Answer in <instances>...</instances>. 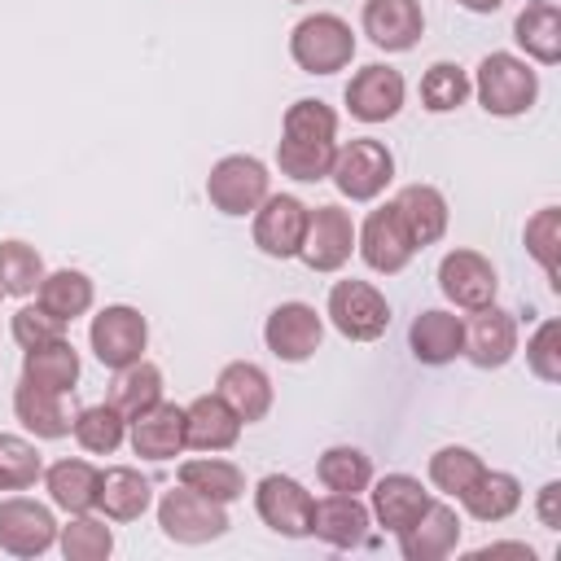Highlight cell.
<instances>
[{
    "label": "cell",
    "mask_w": 561,
    "mask_h": 561,
    "mask_svg": "<svg viewBox=\"0 0 561 561\" xmlns=\"http://www.w3.org/2000/svg\"><path fill=\"white\" fill-rule=\"evenodd\" d=\"M162 399V368L149 364V359H136L127 368L114 373V386H110V403L131 421L140 412H149L153 403Z\"/></svg>",
    "instance_id": "cell-34"
},
{
    "label": "cell",
    "mask_w": 561,
    "mask_h": 561,
    "mask_svg": "<svg viewBox=\"0 0 561 561\" xmlns=\"http://www.w3.org/2000/svg\"><path fill=\"white\" fill-rule=\"evenodd\" d=\"M460 9H469V13H495L504 0H456Z\"/></svg>",
    "instance_id": "cell-48"
},
{
    "label": "cell",
    "mask_w": 561,
    "mask_h": 561,
    "mask_svg": "<svg viewBox=\"0 0 561 561\" xmlns=\"http://www.w3.org/2000/svg\"><path fill=\"white\" fill-rule=\"evenodd\" d=\"M316 478H320L329 491L359 495V491H368V482H373V460H368L359 447L337 443V447H329V451L316 460Z\"/></svg>",
    "instance_id": "cell-36"
},
{
    "label": "cell",
    "mask_w": 561,
    "mask_h": 561,
    "mask_svg": "<svg viewBox=\"0 0 561 561\" xmlns=\"http://www.w3.org/2000/svg\"><path fill=\"white\" fill-rule=\"evenodd\" d=\"M355 250H359V259H364L373 272H381V276H394V272H403V267L412 263L416 241L408 237V228H403L394 202L377 206V210L364 219V228L355 232Z\"/></svg>",
    "instance_id": "cell-9"
},
{
    "label": "cell",
    "mask_w": 561,
    "mask_h": 561,
    "mask_svg": "<svg viewBox=\"0 0 561 561\" xmlns=\"http://www.w3.org/2000/svg\"><path fill=\"white\" fill-rule=\"evenodd\" d=\"M539 522H543L548 530L561 526V482H548V486L539 491Z\"/></svg>",
    "instance_id": "cell-47"
},
{
    "label": "cell",
    "mask_w": 561,
    "mask_h": 561,
    "mask_svg": "<svg viewBox=\"0 0 561 561\" xmlns=\"http://www.w3.org/2000/svg\"><path fill=\"white\" fill-rule=\"evenodd\" d=\"M394 539H399V552H403L408 561H443V557H451L456 543H460V517H456L451 504L430 500L425 513H421L408 530H399Z\"/></svg>",
    "instance_id": "cell-17"
},
{
    "label": "cell",
    "mask_w": 561,
    "mask_h": 561,
    "mask_svg": "<svg viewBox=\"0 0 561 561\" xmlns=\"http://www.w3.org/2000/svg\"><path fill=\"white\" fill-rule=\"evenodd\" d=\"M280 140H302V145H337V114L324 101H294L280 118Z\"/></svg>",
    "instance_id": "cell-37"
},
{
    "label": "cell",
    "mask_w": 561,
    "mask_h": 561,
    "mask_svg": "<svg viewBox=\"0 0 561 561\" xmlns=\"http://www.w3.org/2000/svg\"><path fill=\"white\" fill-rule=\"evenodd\" d=\"M438 289L460 307V311H478V307H491L495 302V267L486 254L478 250H451L443 254L438 263Z\"/></svg>",
    "instance_id": "cell-15"
},
{
    "label": "cell",
    "mask_w": 561,
    "mask_h": 561,
    "mask_svg": "<svg viewBox=\"0 0 561 561\" xmlns=\"http://www.w3.org/2000/svg\"><path fill=\"white\" fill-rule=\"evenodd\" d=\"M70 430H75V443H79L83 451L110 456V451H118L123 438H127V416H123L114 403H92V408H83V412L70 421Z\"/></svg>",
    "instance_id": "cell-35"
},
{
    "label": "cell",
    "mask_w": 561,
    "mask_h": 561,
    "mask_svg": "<svg viewBox=\"0 0 561 561\" xmlns=\"http://www.w3.org/2000/svg\"><path fill=\"white\" fill-rule=\"evenodd\" d=\"M44 478V460L31 438L22 434H0V491H26Z\"/></svg>",
    "instance_id": "cell-41"
},
{
    "label": "cell",
    "mask_w": 561,
    "mask_h": 561,
    "mask_svg": "<svg viewBox=\"0 0 561 561\" xmlns=\"http://www.w3.org/2000/svg\"><path fill=\"white\" fill-rule=\"evenodd\" d=\"M456 500H460L465 513L478 517V522H504V517H513L517 504H522V482H517L513 473H504V469H482Z\"/></svg>",
    "instance_id": "cell-27"
},
{
    "label": "cell",
    "mask_w": 561,
    "mask_h": 561,
    "mask_svg": "<svg viewBox=\"0 0 561 561\" xmlns=\"http://www.w3.org/2000/svg\"><path fill=\"white\" fill-rule=\"evenodd\" d=\"M359 22H364V35L386 53L416 48V39L425 31V13L416 0H364Z\"/></svg>",
    "instance_id": "cell-18"
},
{
    "label": "cell",
    "mask_w": 561,
    "mask_h": 561,
    "mask_svg": "<svg viewBox=\"0 0 561 561\" xmlns=\"http://www.w3.org/2000/svg\"><path fill=\"white\" fill-rule=\"evenodd\" d=\"M526 250L530 259L548 272L552 289H561V272H557V250H561V210L557 206H543L526 219Z\"/></svg>",
    "instance_id": "cell-42"
},
{
    "label": "cell",
    "mask_w": 561,
    "mask_h": 561,
    "mask_svg": "<svg viewBox=\"0 0 561 561\" xmlns=\"http://www.w3.org/2000/svg\"><path fill=\"white\" fill-rule=\"evenodd\" d=\"M355 250V224L342 206H316L307 210V232L298 245V259L311 272H337Z\"/></svg>",
    "instance_id": "cell-11"
},
{
    "label": "cell",
    "mask_w": 561,
    "mask_h": 561,
    "mask_svg": "<svg viewBox=\"0 0 561 561\" xmlns=\"http://www.w3.org/2000/svg\"><path fill=\"white\" fill-rule=\"evenodd\" d=\"M368 504H359V495H342L329 491L324 500L311 504V535L324 539L329 548H359L368 539Z\"/></svg>",
    "instance_id": "cell-20"
},
{
    "label": "cell",
    "mask_w": 561,
    "mask_h": 561,
    "mask_svg": "<svg viewBox=\"0 0 561 561\" xmlns=\"http://www.w3.org/2000/svg\"><path fill=\"white\" fill-rule=\"evenodd\" d=\"M44 491L61 513H92L96 495H101V469L92 460L66 456L44 469Z\"/></svg>",
    "instance_id": "cell-25"
},
{
    "label": "cell",
    "mask_w": 561,
    "mask_h": 561,
    "mask_svg": "<svg viewBox=\"0 0 561 561\" xmlns=\"http://www.w3.org/2000/svg\"><path fill=\"white\" fill-rule=\"evenodd\" d=\"M329 180L337 184L342 197H351V202H373V197L394 180V153H390L381 140H373V136L346 140V145H337V153H333Z\"/></svg>",
    "instance_id": "cell-3"
},
{
    "label": "cell",
    "mask_w": 561,
    "mask_h": 561,
    "mask_svg": "<svg viewBox=\"0 0 561 561\" xmlns=\"http://www.w3.org/2000/svg\"><path fill=\"white\" fill-rule=\"evenodd\" d=\"M158 526L175 543H210L228 530V513H224V504H215L188 486H175L158 500Z\"/></svg>",
    "instance_id": "cell-7"
},
{
    "label": "cell",
    "mask_w": 561,
    "mask_h": 561,
    "mask_svg": "<svg viewBox=\"0 0 561 561\" xmlns=\"http://www.w3.org/2000/svg\"><path fill=\"white\" fill-rule=\"evenodd\" d=\"M22 377L35 381V386H44V390L66 394L79 381V351L66 337L44 342V346H31V351H22Z\"/></svg>",
    "instance_id": "cell-30"
},
{
    "label": "cell",
    "mask_w": 561,
    "mask_h": 561,
    "mask_svg": "<svg viewBox=\"0 0 561 561\" xmlns=\"http://www.w3.org/2000/svg\"><path fill=\"white\" fill-rule=\"evenodd\" d=\"M241 438V416L219 394H197L184 408V447L197 451H228Z\"/></svg>",
    "instance_id": "cell-23"
},
{
    "label": "cell",
    "mask_w": 561,
    "mask_h": 561,
    "mask_svg": "<svg viewBox=\"0 0 561 561\" xmlns=\"http://www.w3.org/2000/svg\"><path fill=\"white\" fill-rule=\"evenodd\" d=\"M526 364L539 381H561V324L543 320L526 342Z\"/></svg>",
    "instance_id": "cell-45"
},
{
    "label": "cell",
    "mask_w": 561,
    "mask_h": 561,
    "mask_svg": "<svg viewBox=\"0 0 561 561\" xmlns=\"http://www.w3.org/2000/svg\"><path fill=\"white\" fill-rule=\"evenodd\" d=\"M35 302L48 311V316H57V320H79L88 307H92V280L83 276V272H75V267H57V272H44V280H39V289H35Z\"/></svg>",
    "instance_id": "cell-33"
},
{
    "label": "cell",
    "mask_w": 561,
    "mask_h": 561,
    "mask_svg": "<svg viewBox=\"0 0 561 561\" xmlns=\"http://www.w3.org/2000/svg\"><path fill=\"white\" fill-rule=\"evenodd\" d=\"M482 456L469 451V447H438L430 456V482L443 491V495H460L478 473H482Z\"/></svg>",
    "instance_id": "cell-44"
},
{
    "label": "cell",
    "mask_w": 561,
    "mask_h": 561,
    "mask_svg": "<svg viewBox=\"0 0 561 561\" xmlns=\"http://www.w3.org/2000/svg\"><path fill=\"white\" fill-rule=\"evenodd\" d=\"M320 337H324V320L311 302H280L267 324H263V342L276 359L285 364H302L320 351Z\"/></svg>",
    "instance_id": "cell-12"
},
{
    "label": "cell",
    "mask_w": 561,
    "mask_h": 561,
    "mask_svg": "<svg viewBox=\"0 0 561 561\" xmlns=\"http://www.w3.org/2000/svg\"><path fill=\"white\" fill-rule=\"evenodd\" d=\"M513 39L526 48L530 61L539 66H557L561 61V9L552 0H535L517 13L513 22Z\"/></svg>",
    "instance_id": "cell-28"
},
{
    "label": "cell",
    "mask_w": 561,
    "mask_h": 561,
    "mask_svg": "<svg viewBox=\"0 0 561 561\" xmlns=\"http://www.w3.org/2000/svg\"><path fill=\"white\" fill-rule=\"evenodd\" d=\"M127 438L131 451L145 460H171L184 451V408L180 403H153L149 412L127 421Z\"/></svg>",
    "instance_id": "cell-21"
},
{
    "label": "cell",
    "mask_w": 561,
    "mask_h": 561,
    "mask_svg": "<svg viewBox=\"0 0 561 561\" xmlns=\"http://www.w3.org/2000/svg\"><path fill=\"white\" fill-rule=\"evenodd\" d=\"M13 412H18V421L35 434V438H66L70 434V416H66V408H61V394L57 390H44V386H35V381H18V390H13Z\"/></svg>",
    "instance_id": "cell-31"
},
{
    "label": "cell",
    "mask_w": 561,
    "mask_h": 561,
    "mask_svg": "<svg viewBox=\"0 0 561 561\" xmlns=\"http://www.w3.org/2000/svg\"><path fill=\"white\" fill-rule=\"evenodd\" d=\"M0 298H4V294H0Z\"/></svg>",
    "instance_id": "cell-49"
},
{
    "label": "cell",
    "mask_w": 561,
    "mask_h": 561,
    "mask_svg": "<svg viewBox=\"0 0 561 561\" xmlns=\"http://www.w3.org/2000/svg\"><path fill=\"white\" fill-rule=\"evenodd\" d=\"M267 184H272V175H267V167L259 162V158H250V153H228V158H219L215 167H210V175H206V197H210V206L219 210V215H254L259 210V202L267 197Z\"/></svg>",
    "instance_id": "cell-4"
},
{
    "label": "cell",
    "mask_w": 561,
    "mask_h": 561,
    "mask_svg": "<svg viewBox=\"0 0 561 561\" xmlns=\"http://www.w3.org/2000/svg\"><path fill=\"white\" fill-rule=\"evenodd\" d=\"M403 96H408L403 75L394 66H381V61L355 70L351 83H346V110L359 123H386V118H394L403 110Z\"/></svg>",
    "instance_id": "cell-14"
},
{
    "label": "cell",
    "mask_w": 561,
    "mask_h": 561,
    "mask_svg": "<svg viewBox=\"0 0 561 561\" xmlns=\"http://www.w3.org/2000/svg\"><path fill=\"white\" fill-rule=\"evenodd\" d=\"M324 316L333 320V329L351 342H377L390 329V302L377 285L368 280H337L329 289V307Z\"/></svg>",
    "instance_id": "cell-5"
},
{
    "label": "cell",
    "mask_w": 561,
    "mask_h": 561,
    "mask_svg": "<svg viewBox=\"0 0 561 561\" xmlns=\"http://www.w3.org/2000/svg\"><path fill=\"white\" fill-rule=\"evenodd\" d=\"M460 355H469V364H478V368H504L517 355V320L508 311H500L495 302L469 311Z\"/></svg>",
    "instance_id": "cell-16"
},
{
    "label": "cell",
    "mask_w": 561,
    "mask_h": 561,
    "mask_svg": "<svg viewBox=\"0 0 561 561\" xmlns=\"http://www.w3.org/2000/svg\"><path fill=\"white\" fill-rule=\"evenodd\" d=\"M215 394L241 416V425L250 421H263L272 412V377L250 364V359H232L219 368V381H215Z\"/></svg>",
    "instance_id": "cell-22"
},
{
    "label": "cell",
    "mask_w": 561,
    "mask_h": 561,
    "mask_svg": "<svg viewBox=\"0 0 561 561\" xmlns=\"http://www.w3.org/2000/svg\"><path fill=\"white\" fill-rule=\"evenodd\" d=\"M333 153H337V145H302V140H280V145H276L280 171H285L289 180H302V184L329 180Z\"/></svg>",
    "instance_id": "cell-43"
},
{
    "label": "cell",
    "mask_w": 561,
    "mask_h": 561,
    "mask_svg": "<svg viewBox=\"0 0 561 561\" xmlns=\"http://www.w3.org/2000/svg\"><path fill=\"white\" fill-rule=\"evenodd\" d=\"M408 346H412V355H416L421 364L443 368V364H451V359L460 355V346H465V320H460L456 311L430 307V311H421V316L412 320Z\"/></svg>",
    "instance_id": "cell-24"
},
{
    "label": "cell",
    "mask_w": 561,
    "mask_h": 561,
    "mask_svg": "<svg viewBox=\"0 0 561 561\" xmlns=\"http://www.w3.org/2000/svg\"><path fill=\"white\" fill-rule=\"evenodd\" d=\"M57 543L66 561H105L114 552V530L101 517L70 513V522L57 530Z\"/></svg>",
    "instance_id": "cell-38"
},
{
    "label": "cell",
    "mask_w": 561,
    "mask_h": 561,
    "mask_svg": "<svg viewBox=\"0 0 561 561\" xmlns=\"http://www.w3.org/2000/svg\"><path fill=\"white\" fill-rule=\"evenodd\" d=\"M289 57L307 75H333L346 70L355 57V31L337 13H311L289 31Z\"/></svg>",
    "instance_id": "cell-2"
},
{
    "label": "cell",
    "mask_w": 561,
    "mask_h": 561,
    "mask_svg": "<svg viewBox=\"0 0 561 561\" xmlns=\"http://www.w3.org/2000/svg\"><path fill=\"white\" fill-rule=\"evenodd\" d=\"M153 500V486L140 469L131 465H114V469H101V495H96V508L110 517V522H136Z\"/></svg>",
    "instance_id": "cell-29"
},
{
    "label": "cell",
    "mask_w": 561,
    "mask_h": 561,
    "mask_svg": "<svg viewBox=\"0 0 561 561\" xmlns=\"http://www.w3.org/2000/svg\"><path fill=\"white\" fill-rule=\"evenodd\" d=\"M373 486V517H377V526L381 530H390V535H399V530H408L421 513H425V504L434 500L430 491H425V482L421 478H412V473H386V478H377V482H368Z\"/></svg>",
    "instance_id": "cell-19"
},
{
    "label": "cell",
    "mask_w": 561,
    "mask_h": 561,
    "mask_svg": "<svg viewBox=\"0 0 561 561\" xmlns=\"http://www.w3.org/2000/svg\"><path fill=\"white\" fill-rule=\"evenodd\" d=\"M307 210L294 193H267L254 210V245L267 259H294L307 232Z\"/></svg>",
    "instance_id": "cell-13"
},
{
    "label": "cell",
    "mask_w": 561,
    "mask_h": 561,
    "mask_svg": "<svg viewBox=\"0 0 561 561\" xmlns=\"http://www.w3.org/2000/svg\"><path fill=\"white\" fill-rule=\"evenodd\" d=\"M57 517L48 504L26 500V495H9L0 500V548L9 557H44L57 543Z\"/></svg>",
    "instance_id": "cell-8"
},
{
    "label": "cell",
    "mask_w": 561,
    "mask_h": 561,
    "mask_svg": "<svg viewBox=\"0 0 561 561\" xmlns=\"http://www.w3.org/2000/svg\"><path fill=\"white\" fill-rule=\"evenodd\" d=\"M469 92H473V83H469V75H465L456 61H434V66L421 75V105H425L430 114H451V110H460V105L469 101Z\"/></svg>",
    "instance_id": "cell-40"
},
{
    "label": "cell",
    "mask_w": 561,
    "mask_h": 561,
    "mask_svg": "<svg viewBox=\"0 0 561 561\" xmlns=\"http://www.w3.org/2000/svg\"><path fill=\"white\" fill-rule=\"evenodd\" d=\"M88 342H92V355L105 364V368H127L136 359H145V342H149V324L136 307L127 302H110L92 316V329H88Z\"/></svg>",
    "instance_id": "cell-6"
},
{
    "label": "cell",
    "mask_w": 561,
    "mask_h": 561,
    "mask_svg": "<svg viewBox=\"0 0 561 561\" xmlns=\"http://www.w3.org/2000/svg\"><path fill=\"white\" fill-rule=\"evenodd\" d=\"M57 337H66V320L48 316L39 302H35V307H18V311H13V342H18L22 351L44 346V342H57Z\"/></svg>",
    "instance_id": "cell-46"
},
{
    "label": "cell",
    "mask_w": 561,
    "mask_h": 561,
    "mask_svg": "<svg viewBox=\"0 0 561 561\" xmlns=\"http://www.w3.org/2000/svg\"><path fill=\"white\" fill-rule=\"evenodd\" d=\"M394 210H399L408 237L416 241V250L434 245L447 232V197L434 184H403L394 193Z\"/></svg>",
    "instance_id": "cell-26"
},
{
    "label": "cell",
    "mask_w": 561,
    "mask_h": 561,
    "mask_svg": "<svg viewBox=\"0 0 561 561\" xmlns=\"http://www.w3.org/2000/svg\"><path fill=\"white\" fill-rule=\"evenodd\" d=\"M311 504H316L311 491L298 478H285V473H267L254 486V508H259L263 526H272L285 539L311 535Z\"/></svg>",
    "instance_id": "cell-10"
},
{
    "label": "cell",
    "mask_w": 561,
    "mask_h": 561,
    "mask_svg": "<svg viewBox=\"0 0 561 561\" xmlns=\"http://www.w3.org/2000/svg\"><path fill=\"white\" fill-rule=\"evenodd\" d=\"M44 280V259L26 241H0V294L4 298H26Z\"/></svg>",
    "instance_id": "cell-39"
},
{
    "label": "cell",
    "mask_w": 561,
    "mask_h": 561,
    "mask_svg": "<svg viewBox=\"0 0 561 561\" xmlns=\"http://www.w3.org/2000/svg\"><path fill=\"white\" fill-rule=\"evenodd\" d=\"M469 83H473L482 110L495 114V118H517V114H526V110L535 105V96H539V75H535V66H530L526 57H517V53H486V57L478 61V75H473Z\"/></svg>",
    "instance_id": "cell-1"
},
{
    "label": "cell",
    "mask_w": 561,
    "mask_h": 561,
    "mask_svg": "<svg viewBox=\"0 0 561 561\" xmlns=\"http://www.w3.org/2000/svg\"><path fill=\"white\" fill-rule=\"evenodd\" d=\"M180 486H188V491H197L215 504H232V500L245 495V473L232 460H219L210 451V456H197V460L180 465Z\"/></svg>",
    "instance_id": "cell-32"
}]
</instances>
